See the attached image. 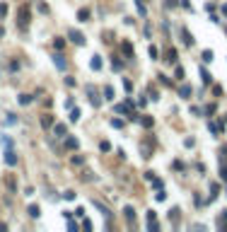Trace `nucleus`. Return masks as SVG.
I'll list each match as a JSON object with an SVG mask.
<instances>
[{
    "label": "nucleus",
    "instance_id": "5701e85b",
    "mask_svg": "<svg viewBox=\"0 0 227 232\" xmlns=\"http://www.w3.org/2000/svg\"><path fill=\"white\" fill-rule=\"evenodd\" d=\"M167 5H169V7H174V5H176V0H167Z\"/></svg>",
    "mask_w": 227,
    "mask_h": 232
},
{
    "label": "nucleus",
    "instance_id": "4468645a",
    "mask_svg": "<svg viewBox=\"0 0 227 232\" xmlns=\"http://www.w3.org/2000/svg\"><path fill=\"white\" fill-rule=\"evenodd\" d=\"M65 148L75 150V148H77V140H75V138H68V140H65Z\"/></svg>",
    "mask_w": 227,
    "mask_h": 232
},
{
    "label": "nucleus",
    "instance_id": "f03ea898",
    "mask_svg": "<svg viewBox=\"0 0 227 232\" xmlns=\"http://www.w3.org/2000/svg\"><path fill=\"white\" fill-rule=\"evenodd\" d=\"M87 94H90V102H92V106H99V104H101L99 94H97V90H92V87H87Z\"/></svg>",
    "mask_w": 227,
    "mask_h": 232
},
{
    "label": "nucleus",
    "instance_id": "412c9836",
    "mask_svg": "<svg viewBox=\"0 0 227 232\" xmlns=\"http://www.w3.org/2000/svg\"><path fill=\"white\" fill-rule=\"evenodd\" d=\"M32 102V97H29V94H22V97H19V104H29Z\"/></svg>",
    "mask_w": 227,
    "mask_h": 232
},
{
    "label": "nucleus",
    "instance_id": "393cba45",
    "mask_svg": "<svg viewBox=\"0 0 227 232\" xmlns=\"http://www.w3.org/2000/svg\"><path fill=\"white\" fill-rule=\"evenodd\" d=\"M2 34H5V32H2V29H0V37H2Z\"/></svg>",
    "mask_w": 227,
    "mask_h": 232
},
{
    "label": "nucleus",
    "instance_id": "b1692460",
    "mask_svg": "<svg viewBox=\"0 0 227 232\" xmlns=\"http://www.w3.org/2000/svg\"><path fill=\"white\" fill-rule=\"evenodd\" d=\"M222 12H225V15H227V5H225V7H222Z\"/></svg>",
    "mask_w": 227,
    "mask_h": 232
},
{
    "label": "nucleus",
    "instance_id": "20e7f679",
    "mask_svg": "<svg viewBox=\"0 0 227 232\" xmlns=\"http://www.w3.org/2000/svg\"><path fill=\"white\" fill-rule=\"evenodd\" d=\"M5 162H7L10 167H15V165H17V157H15V152H12L10 148H7V152H5Z\"/></svg>",
    "mask_w": 227,
    "mask_h": 232
},
{
    "label": "nucleus",
    "instance_id": "9d476101",
    "mask_svg": "<svg viewBox=\"0 0 227 232\" xmlns=\"http://www.w3.org/2000/svg\"><path fill=\"white\" fill-rule=\"evenodd\" d=\"M104 99H114V87H111V85L104 87Z\"/></svg>",
    "mask_w": 227,
    "mask_h": 232
},
{
    "label": "nucleus",
    "instance_id": "39448f33",
    "mask_svg": "<svg viewBox=\"0 0 227 232\" xmlns=\"http://www.w3.org/2000/svg\"><path fill=\"white\" fill-rule=\"evenodd\" d=\"M53 63L58 65V68H61V70H65V65H68V63H65V58L61 56V53H58V56H53Z\"/></svg>",
    "mask_w": 227,
    "mask_h": 232
},
{
    "label": "nucleus",
    "instance_id": "f3484780",
    "mask_svg": "<svg viewBox=\"0 0 227 232\" xmlns=\"http://www.w3.org/2000/svg\"><path fill=\"white\" fill-rule=\"evenodd\" d=\"M123 53H126V56H133V46H131V44H123Z\"/></svg>",
    "mask_w": 227,
    "mask_h": 232
},
{
    "label": "nucleus",
    "instance_id": "f257e3e1",
    "mask_svg": "<svg viewBox=\"0 0 227 232\" xmlns=\"http://www.w3.org/2000/svg\"><path fill=\"white\" fill-rule=\"evenodd\" d=\"M19 24H22V29L29 24V7H27V5L19 7Z\"/></svg>",
    "mask_w": 227,
    "mask_h": 232
},
{
    "label": "nucleus",
    "instance_id": "6e6552de",
    "mask_svg": "<svg viewBox=\"0 0 227 232\" xmlns=\"http://www.w3.org/2000/svg\"><path fill=\"white\" fill-rule=\"evenodd\" d=\"M77 19H80V22H87V19H90V10H80V12H77Z\"/></svg>",
    "mask_w": 227,
    "mask_h": 232
},
{
    "label": "nucleus",
    "instance_id": "dca6fc26",
    "mask_svg": "<svg viewBox=\"0 0 227 232\" xmlns=\"http://www.w3.org/2000/svg\"><path fill=\"white\" fill-rule=\"evenodd\" d=\"M80 119V109L75 106V109H70V121H77Z\"/></svg>",
    "mask_w": 227,
    "mask_h": 232
},
{
    "label": "nucleus",
    "instance_id": "7ed1b4c3",
    "mask_svg": "<svg viewBox=\"0 0 227 232\" xmlns=\"http://www.w3.org/2000/svg\"><path fill=\"white\" fill-rule=\"evenodd\" d=\"M68 37H70V41H73V44H77V46H82V44H85V37H82L80 32H70V34H68Z\"/></svg>",
    "mask_w": 227,
    "mask_h": 232
},
{
    "label": "nucleus",
    "instance_id": "4be33fe9",
    "mask_svg": "<svg viewBox=\"0 0 227 232\" xmlns=\"http://www.w3.org/2000/svg\"><path fill=\"white\" fill-rule=\"evenodd\" d=\"M143 126H145V128H150V126H152V119H147V116H145V119H143Z\"/></svg>",
    "mask_w": 227,
    "mask_h": 232
},
{
    "label": "nucleus",
    "instance_id": "ddd939ff",
    "mask_svg": "<svg viewBox=\"0 0 227 232\" xmlns=\"http://www.w3.org/2000/svg\"><path fill=\"white\" fill-rule=\"evenodd\" d=\"M51 123H53V116H51V114H46L44 119H41V126H46V128H48Z\"/></svg>",
    "mask_w": 227,
    "mask_h": 232
},
{
    "label": "nucleus",
    "instance_id": "9b49d317",
    "mask_svg": "<svg viewBox=\"0 0 227 232\" xmlns=\"http://www.w3.org/2000/svg\"><path fill=\"white\" fill-rule=\"evenodd\" d=\"M29 215H32V218H39V215H41V208H39V205H29Z\"/></svg>",
    "mask_w": 227,
    "mask_h": 232
},
{
    "label": "nucleus",
    "instance_id": "423d86ee",
    "mask_svg": "<svg viewBox=\"0 0 227 232\" xmlns=\"http://www.w3.org/2000/svg\"><path fill=\"white\" fill-rule=\"evenodd\" d=\"M53 133H56V136H58V138H63V136H65V126H63V123H56Z\"/></svg>",
    "mask_w": 227,
    "mask_h": 232
},
{
    "label": "nucleus",
    "instance_id": "2eb2a0df",
    "mask_svg": "<svg viewBox=\"0 0 227 232\" xmlns=\"http://www.w3.org/2000/svg\"><path fill=\"white\" fill-rule=\"evenodd\" d=\"M181 34H184V44H189V46H191V44H193V37H191V34L186 32V29H184Z\"/></svg>",
    "mask_w": 227,
    "mask_h": 232
},
{
    "label": "nucleus",
    "instance_id": "0eeeda50",
    "mask_svg": "<svg viewBox=\"0 0 227 232\" xmlns=\"http://www.w3.org/2000/svg\"><path fill=\"white\" fill-rule=\"evenodd\" d=\"M90 65H92V70H99V68H101V58L99 56H92V63Z\"/></svg>",
    "mask_w": 227,
    "mask_h": 232
},
{
    "label": "nucleus",
    "instance_id": "6ab92c4d",
    "mask_svg": "<svg viewBox=\"0 0 227 232\" xmlns=\"http://www.w3.org/2000/svg\"><path fill=\"white\" fill-rule=\"evenodd\" d=\"M200 77H203V82H205V85L210 82V75H208V70H200Z\"/></svg>",
    "mask_w": 227,
    "mask_h": 232
},
{
    "label": "nucleus",
    "instance_id": "a211bd4d",
    "mask_svg": "<svg viewBox=\"0 0 227 232\" xmlns=\"http://www.w3.org/2000/svg\"><path fill=\"white\" fill-rule=\"evenodd\" d=\"M123 213H126V218H128V220H131V218H136V210H133L131 205H128V208H126V210H123Z\"/></svg>",
    "mask_w": 227,
    "mask_h": 232
},
{
    "label": "nucleus",
    "instance_id": "f8f14e48",
    "mask_svg": "<svg viewBox=\"0 0 227 232\" xmlns=\"http://www.w3.org/2000/svg\"><path fill=\"white\" fill-rule=\"evenodd\" d=\"M179 94H181L184 99H189V97H191V87H189V85H184L181 90H179Z\"/></svg>",
    "mask_w": 227,
    "mask_h": 232
},
{
    "label": "nucleus",
    "instance_id": "aec40b11",
    "mask_svg": "<svg viewBox=\"0 0 227 232\" xmlns=\"http://www.w3.org/2000/svg\"><path fill=\"white\" fill-rule=\"evenodd\" d=\"M203 61H205V63L213 61V51H203Z\"/></svg>",
    "mask_w": 227,
    "mask_h": 232
},
{
    "label": "nucleus",
    "instance_id": "1a4fd4ad",
    "mask_svg": "<svg viewBox=\"0 0 227 232\" xmlns=\"http://www.w3.org/2000/svg\"><path fill=\"white\" fill-rule=\"evenodd\" d=\"M164 61H167V63H174V61H176V51H174V48H169V51H167V58H164Z\"/></svg>",
    "mask_w": 227,
    "mask_h": 232
}]
</instances>
